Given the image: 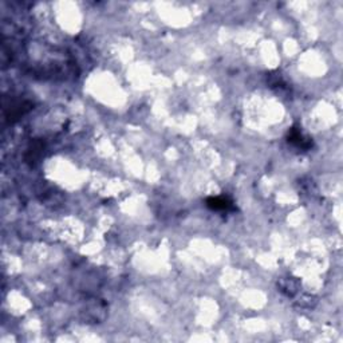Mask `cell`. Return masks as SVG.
<instances>
[{
	"label": "cell",
	"mask_w": 343,
	"mask_h": 343,
	"mask_svg": "<svg viewBox=\"0 0 343 343\" xmlns=\"http://www.w3.org/2000/svg\"><path fill=\"white\" fill-rule=\"evenodd\" d=\"M288 142L298 146L300 149H310L312 146V141L307 137L303 136V133L298 127H292L288 133Z\"/></svg>",
	"instance_id": "6da1fadb"
},
{
	"label": "cell",
	"mask_w": 343,
	"mask_h": 343,
	"mask_svg": "<svg viewBox=\"0 0 343 343\" xmlns=\"http://www.w3.org/2000/svg\"><path fill=\"white\" fill-rule=\"evenodd\" d=\"M207 205L213 211H230V209H235L233 204L230 200H228L227 197H211L208 199Z\"/></svg>",
	"instance_id": "7a4b0ae2"
},
{
	"label": "cell",
	"mask_w": 343,
	"mask_h": 343,
	"mask_svg": "<svg viewBox=\"0 0 343 343\" xmlns=\"http://www.w3.org/2000/svg\"><path fill=\"white\" fill-rule=\"evenodd\" d=\"M280 291L286 293L287 296H293L295 293L298 292L299 283L298 280L295 279H283L279 285Z\"/></svg>",
	"instance_id": "3957f363"
}]
</instances>
